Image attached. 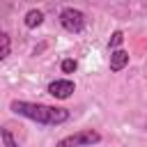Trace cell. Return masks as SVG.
<instances>
[{"label": "cell", "mask_w": 147, "mask_h": 147, "mask_svg": "<svg viewBox=\"0 0 147 147\" xmlns=\"http://www.w3.org/2000/svg\"><path fill=\"white\" fill-rule=\"evenodd\" d=\"M11 113L28 117L37 124H46V126H57L62 122L69 119V110L67 108H57V106H46V103H30V101H18L14 99L9 103Z\"/></svg>", "instance_id": "obj_1"}, {"label": "cell", "mask_w": 147, "mask_h": 147, "mask_svg": "<svg viewBox=\"0 0 147 147\" xmlns=\"http://www.w3.org/2000/svg\"><path fill=\"white\" fill-rule=\"evenodd\" d=\"M101 142V133L92 131V129H85V131H78V133H71L67 138H62L55 147H90V145H96Z\"/></svg>", "instance_id": "obj_2"}, {"label": "cell", "mask_w": 147, "mask_h": 147, "mask_svg": "<svg viewBox=\"0 0 147 147\" xmlns=\"http://www.w3.org/2000/svg\"><path fill=\"white\" fill-rule=\"evenodd\" d=\"M60 23L67 32H80L85 28V14L76 7H64L60 11Z\"/></svg>", "instance_id": "obj_3"}, {"label": "cell", "mask_w": 147, "mask_h": 147, "mask_svg": "<svg viewBox=\"0 0 147 147\" xmlns=\"http://www.w3.org/2000/svg\"><path fill=\"white\" fill-rule=\"evenodd\" d=\"M74 90H76V85L69 78H57V80H53L48 85V94L55 96V99H69Z\"/></svg>", "instance_id": "obj_4"}, {"label": "cell", "mask_w": 147, "mask_h": 147, "mask_svg": "<svg viewBox=\"0 0 147 147\" xmlns=\"http://www.w3.org/2000/svg\"><path fill=\"white\" fill-rule=\"evenodd\" d=\"M126 64H129V53H126V51L117 48V51L110 53V69H113V71H122Z\"/></svg>", "instance_id": "obj_5"}, {"label": "cell", "mask_w": 147, "mask_h": 147, "mask_svg": "<svg viewBox=\"0 0 147 147\" xmlns=\"http://www.w3.org/2000/svg\"><path fill=\"white\" fill-rule=\"evenodd\" d=\"M23 21H25V28H30V30H32V28H39V25L44 23V14H41L39 9H30V11L25 14V18H23Z\"/></svg>", "instance_id": "obj_6"}, {"label": "cell", "mask_w": 147, "mask_h": 147, "mask_svg": "<svg viewBox=\"0 0 147 147\" xmlns=\"http://www.w3.org/2000/svg\"><path fill=\"white\" fill-rule=\"evenodd\" d=\"M9 51H11V39L7 32H0V60H5L9 55Z\"/></svg>", "instance_id": "obj_7"}, {"label": "cell", "mask_w": 147, "mask_h": 147, "mask_svg": "<svg viewBox=\"0 0 147 147\" xmlns=\"http://www.w3.org/2000/svg\"><path fill=\"white\" fill-rule=\"evenodd\" d=\"M0 138H2L5 147H18V145H16V140H14V136L9 133V129H7V126H2V129H0Z\"/></svg>", "instance_id": "obj_8"}, {"label": "cell", "mask_w": 147, "mask_h": 147, "mask_svg": "<svg viewBox=\"0 0 147 147\" xmlns=\"http://www.w3.org/2000/svg\"><path fill=\"white\" fill-rule=\"evenodd\" d=\"M124 41V34H122V30H115L113 32V37H110V48H115L117 51V46Z\"/></svg>", "instance_id": "obj_9"}, {"label": "cell", "mask_w": 147, "mask_h": 147, "mask_svg": "<svg viewBox=\"0 0 147 147\" xmlns=\"http://www.w3.org/2000/svg\"><path fill=\"white\" fill-rule=\"evenodd\" d=\"M62 71H64V74H74V71H76V60H71V57L62 60Z\"/></svg>", "instance_id": "obj_10"}]
</instances>
